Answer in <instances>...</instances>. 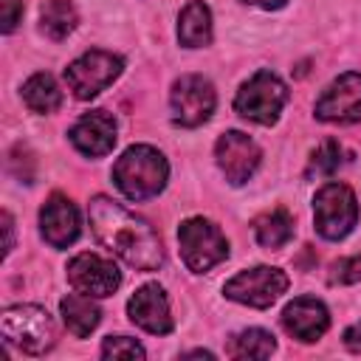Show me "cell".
<instances>
[{
    "label": "cell",
    "mask_w": 361,
    "mask_h": 361,
    "mask_svg": "<svg viewBox=\"0 0 361 361\" xmlns=\"http://www.w3.org/2000/svg\"><path fill=\"white\" fill-rule=\"evenodd\" d=\"M87 217H90V228H93L96 240L110 254L124 259L130 268H135V271L161 268L164 245L147 220L135 217L121 203H116L104 195H96L87 203Z\"/></svg>",
    "instance_id": "6da1fadb"
},
{
    "label": "cell",
    "mask_w": 361,
    "mask_h": 361,
    "mask_svg": "<svg viewBox=\"0 0 361 361\" xmlns=\"http://www.w3.org/2000/svg\"><path fill=\"white\" fill-rule=\"evenodd\" d=\"M169 178V164L166 158L149 147V144H135L130 147L116 164H113V180L118 192L130 200H147L155 197Z\"/></svg>",
    "instance_id": "7a4b0ae2"
},
{
    "label": "cell",
    "mask_w": 361,
    "mask_h": 361,
    "mask_svg": "<svg viewBox=\"0 0 361 361\" xmlns=\"http://www.w3.org/2000/svg\"><path fill=\"white\" fill-rule=\"evenodd\" d=\"M0 333H3L6 344L17 347L28 355H42L56 341L54 319L39 305H17V307L3 310Z\"/></svg>",
    "instance_id": "3957f363"
},
{
    "label": "cell",
    "mask_w": 361,
    "mask_h": 361,
    "mask_svg": "<svg viewBox=\"0 0 361 361\" xmlns=\"http://www.w3.org/2000/svg\"><path fill=\"white\" fill-rule=\"evenodd\" d=\"M313 223L324 240L347 237L358 223V200L347 183H324L313 197Z\"/></svg>",
    "instance_id": "277c9868"
},
{
    "label": "cell",
    "mask_w": 361,
    "mask_h": 361,
    "mask_svg": "<svg viewBox=\"0 0 361 361\" xmlns=\"http://www.w3.org/2000/svg\"><path fill=\"white\" fill-rule=\"evenodd\" d=\"M288 102L285 82L271 71H257L234 96V110L254 124H274Z\"/></svg>",
    "instance_id": "5b68a950"
},
{
    "label": "cell",
    "mask_w": 361,
    "mask_h": 361,
    "mask_svg": "<svg viewBox=\"0 0 361 361\" xmlns=\"http://www.w3.org/2000/svg\"><path fill=\"white\" fill-rule=\"evenodd\" d=\"M178 245H180V257L186 268L195 274H203L228 257V243L223 231L212 220H203V217H189L180 223Z\"/></svg>",
    "instance_id": "8992f818"
},
{
    "label": "cell",
    "mask_w": 361,
    "mask_h": 361,
    "mask_svg": "<svg viewBox=\"0 0 361 361\" xmlns=\"http://www.w3.org/2000/svg\"><path fill=\"white\" fill-rule=\"evenodd\" d=\"M121 68H124L121 56H116L110 51H87L65 68V82L76 99H93L107 85H113V79L121 73Z\"/></svg>",
    "instance_id": "52a82bcc"
},
{
    "label": "cell",
    "mask_w": 361,
    "mask_h": 361,
    "mask_svg": "<svg viewBox=\"0 0 361 361\" xmlns=\"http://www.w3.org/2000/svg\"><path fill=\"white\" fill-rule=\"evenodd\" d=\"M288 288V276L279 268L271 265H257L248 271H240L237 276H231L223 288V293L240 305L248 307H271Z\"/></svg>",
    "instance_id": "ba28073f"
},
{
    "label": "cell",
    "mask_w": 361,
    "mask_h": 361,
    "mask_svg": "<svg viewBox=\"0 0 361 361\" xmlns=\"http://www.w3.org/2000/svg\"><path fill=\"white\" fill-rule=\"evenodd\" d=\"M169 104H172V118L180 127H197V124L209 121V116L214 113L217 93L209 79H203L197 73H186L172 85Z\"/></svg>",
    "instance_id": "9c48e42d"
},
{
    "label": "cell",
    "mask_w": 361,
    "mask_h": 361,
    "mask_svg": "<svg viewBox=\"0 0 361 361\" xmlns=\"http://www.w3.org/2000/svg\"><path fill=\"white\" fill-rule=\"evenodd\" d=\"M316 118L333 124L361 121V73H341L316 102Z\"/></svg>",
    "instance_id": "30bf717a"
},
{
    "label": "cell",
    "mask_w": 361,
    "mask_h": 361,
    "mask_svg": "<svg viewBox=\"0 0 361 361\" xmlns=\"http://www.w3.org/2000/svg\"><path fill=\"white\" fill-rule=\"evenodd\" d=\"M214 158H217V166L223 169L226 180L234 183V186H240V183H245L254 175V169L259 166V158L262 155H259V147L245 133L228 130V133H223L217 138Z\"/></svg>",
    "instance_id": "8fae6325"
},
{
    "label": "cell",
    "mask_w": 361,
    "mask_h": 361,
    "mask_svg": "<svg viewBox=\"0 0 361 361\" xmlns=\"http://www.w3.org/2000/svg\"><path fill=\"white\" fill-rule=\"evenodd\" d=\"M68 282L73 285V290L96 299V296L116 293V288L121 285V274L110 259L85 251L68 262Z\"/></svg>",
    "instance_id": "7c38bea8"
},
{
    "label": "cell",
    "mask_w": 361,
    "mask_h": 361,
    "mask_svg": "<svg viewBox=\"0 0 361 361\" xmlns=\"http://www.w3.org/2000/svg\"><path fill=\"white\" fill-rule=\"evenodd\" d=\"M71 141L82 155L102 158L116 147V118L107 110L85 113L71 127Z\"/></svg>",
    "instance_id": "4fadbf2b"
},
{
    "label": "cell",
    "mask_w": 361,
    "mask_h": 361,
    "mask_svg": "<svg viewBox=\"0 0 361 361\" xmlns=\"http://www.w3.org/2000/svg\"><path fill=\"white\" fill-rule=\"evenodd\" d=\"M127 313L147 333L164 336V333L172 330L169 302H166V293H164L161 285H144V288H138L130 296V302H127Z\"/></svg>",
    "instance_id": "5bb4252c"
},
{
    "label": "cell",
    "mask_w": 361,
    "mask_h": 361,
    "mask_svg": "<svg viewBox=\"0 0 361 361\" xmlns=\"http://www.w3.org/2000/svg\"><path fill=\"white\" fill-rule=\"evenodd\" d=\"M39 228L45 243L54 248H68L79 237V212L65 195H51L39 212Z\"/></svg>",
    "instance_id": "9a60e30c"
},
{
    "label": "cell",
    "mask_w": 361,
    "mask_h": 361,
    "mask_svg": "<svg viewBox=\"0 0 361 361\" xmlns=\"http://www.w3.org/2000/svg\"><path fill=\"white\" fill-rule=\"evenodd\" d=\"M282 327L299 338V341H316L319 336H324V330L330 327V313L327 307L313 299V296H299L293 299L285 313H282Z\"/></svg>",
    "instance_id": "2e32d148"
},
{
    "label": "cell",
    "mask_w": 361,
    "mask_h": 361,
    "mask_svg": "<svg viewBox=\"0 0 361 361\" xmlns=\"http://www.w3.org/2000/svg\"><path fill=\"white\" fill-rule=\"evenodd\" d=\"M59 310H62V322L65 327L76 336V338H85L96 330V324L102 322V310L99 305L93 302V296L87 293H68L62 302H59Z\"/></svg>",
    "instance_id": "e0dca14e"
},
{
    "label": "cell",
    "mask_w": 361,
    "mask_h": 361,
    "mask_svg": "<svg viewBox=\"0 0 361 361\" xmlns=\"http://www.w3.org/2000/svg\"><path fill=\"white\" fill-rule=\"evenodd\" d=\"M178 39L186 48H203L212 42V11L203 0H189L178 17Z\"/></svg>",
    "instance_id": "ac0fdd59"
},
{
    "label": "cell",
    "mask_w": 361,
    "mask_h": 361,
    "mask_svg": "<svg viewBox=\"0 0 361 361\" xmlns=\"http://www.w3.org/2000/svg\"><path fill=\"white\" fill-rule=\"evenodd\" d=\"M254 234L262 248H282L293 237V217L288 209H271L254 220Z\"/></svg>",
    "instance_id": "d6986e66"
},
{
    "label": "cell",
    "mask_w": 361,
    "mask_h": 361,
    "mask_svg": "<svg viewBox=\"0 0 361 361\" xmlns=\"http://www.w3.org/2000/svg\"><path fill=\"white\" fill-rule=\"evenodd\" d=\"M23 102L34 113H54L62 104V90H59V85L54 82L51 73H34L23 85Z\"/></svg>",
    "instance_id": "ffe728a7"
},
{
    "label": "cell",
    "mask_w": 361,
    "mask_h": 361,
    "mask_svg": "<svg viewBox=\"0 0 361 361\" xmlns=\"http://www.w3.org/2000/svg\"><path fill=\"white\" fill-rule=\"evenodd\" d=\"M39 23L51 39H65L76 28V8L71 0H45L39 8Z\"/></svg>",
    "instance_id": "44dd1931"
},
{
    "label": "cell",
    "mask_w": 361,
    "mask_h": 361,
    "mask_svg": "<svg viewBox=\"0 0 361 361\" xmlns=\"http://www.w3.org/2000/svg\"><path fill=\"white\" fill-rule=\"evenodd\" d=\"M271 353H274V336L259 327L243 330L228 341V355L234 358H268Z\"/></svg>",
    "instance_id": "7402d4cb"
},
{
    "label": "cell",
    "mask_w": 361,
    "mask_h": 361,
    "mask_svg": "<svg viewBox=\"0 0 361 361\" xmlns=\"http://www.w3.org/2000/svg\"><path fill=\"white\" fill-rule=\"evenodd\" d=\"M341 166V144L327 138L316 147V152L310 155L307 164V178H330L336 169Z\"/></svg>",
    "instance_id": "603a6c76"
},
{
    "label": "cell",
    "mask_w": 361,
    "mask_h": 361,
    "mask_svg": "<svg viewBox=\"0 0 361 361\" xmlns=\"http://www.w3.org/2000/svg\"><path fill=\"white\" fill-rule=\"evenodd\" d=\"M102 358H144V347L127 336H107L102 341Z\"/></svg>",
    "instance_id": "cb8c5ba5"
},
{
    "label": "cell",
    "mask_w": 361,
    "mask_h": 361,
    "mask_svg": "<svg viewBox=\"0 0 361 361\" xmlns=\"http://www.w3.org/2000/svg\"><path fill=\"white\" fill-rule=\"evenodd\" d=\"M330 282L333 285H353L361 282V257H344L330 268Z\"/></svg>",
    "instance_id": "d4e9b609"
},
{
    "label": "cell",
    "mask_w": 361,
    "mask_h": 361,
    "mask_svg": "<svg viewBox=\"0 0 361 361\" xmlns=\"http://www.w3.org/2000/svg\"><path fill=\"white\" fill-rule=\"evenodd\" d=\"M23 17V0H0V28L3 34H11Z\"/></svg>",
    "instance_id": "484cf974"
},
{
    "label": "cell",
    "mask_w": 361,
    "mask_h": 361,
    "mask_svg": "<svg viewBox=\"0 0 361 361\" xmlns=\"http://www.w3.org/2000/svg\"><path fill=\"white\" fill-rule=\"evenodd\" d=\"M344 347L353 353H361V322H355L344 330Z\"/></svg>",
    "instance_id": "4316f807"
},
{
    "label": "cell",
    "mask_w": 361,
    "mask_h": 361,
    "mask_svg": "<svg viewBox=\"0 0 361 361\" xmlns=\"http://www.w3.org/2000/svg\"><path fill=\"white\" fill-rule=\"evenodd\" d=\"M3 228H6V254H11V248H14V220H11V214L8 212H3Z\"/></svg>",
    "instance_id": "83f0119b"
},
{
    "label": "cell",
    "mask_w": 361,
    "mask_h": 361,
    "mask_svg": "<svg viewBox=\"0 0 361 361\" xmlns=\"http://www.w3.org/2000/svg\"><path fill=\"white\" fill-rule=\"evenodd\" d=\"M245 3H251V6H259V8H282L288 0H245Z\"/></svg>",
    "instance_id": "f1b7e54d"
}]
</instances>
